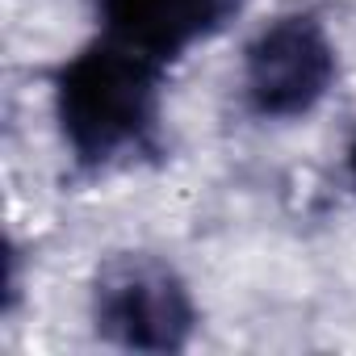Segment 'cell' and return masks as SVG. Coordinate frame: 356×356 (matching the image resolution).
Segmentation results:
<instances>
[{
	"mask_svg": "<svg viewBox=\"0 0 356 356\" xmlns=\"http://www.w3.org/2000/svg\"><path fill=\"white\" fill-rule=\"evenodd\" d=\"M168 67L97 34L51 76V109L72 163L105 176L163 155Z\"/></svg>",
	"mask_w": 356,
	"mask_h": 356,
	"instance_id": "obj_1",
	"label": "cell"
},
{
	"mask_svg": "<svg viewBox=\"0 0 356 356\" xmlns=\"http://www.w3.org/2000/svg\"><path fill=\"white\" fill-rule=\"evenodd\" d=\"M92 331L126 352H185L197 331V302L172 260L155 252H113L88 289Z\"/></svg>",
	"mask_w": 356,
	"mask_h": 356,
	"instance_id": "obj_2",
	"label": "cell"
},
{
	"mask_svg": "<svg viewBox=\"0 0 356 356\" xmlns=\"http://www.w3.org/2000/svg\"><path fill=\"white\" fill-rule=\"evenodd\" d=\"M239 13L243 0H97V34L172 67Z\"/></svg>",
	"mask_w": 356,
	"mask_h": 356,
	"instance_id": "obj_4",
	"label": "cell"
},
{
	"mask_svg": "<svg viewBox=\"0 0 356 356\" xmlns=\"http://www.w3.org/2000/svg\"><path fill=\"white\" fill-rule=\"evenodd\" d=\"M335 76L339 59L327 26L306 9H293L260 26L243 47L239 92L260 122H302L327 101Z\"/></svg>",
	"mask_w": 356,
	"mask_h": 356,
	"instance_id": "obj_3",
	"label": "cell"
},
{
	"mask_svg": "<svg viewBox=\"0 0 356 356\" xmlns=\"http://www.w3.org/2000/svg\"><path fill=\"white\" fill-rule=\"evenodd\" d=\"M348 176H352V189H356V138H352V147H348Z\"/></svg>",
	"mask_w": 356,
	"mask_h": 356,
	"instance_id": "obj_5",
	"label": "cell"
}]
</instances>
